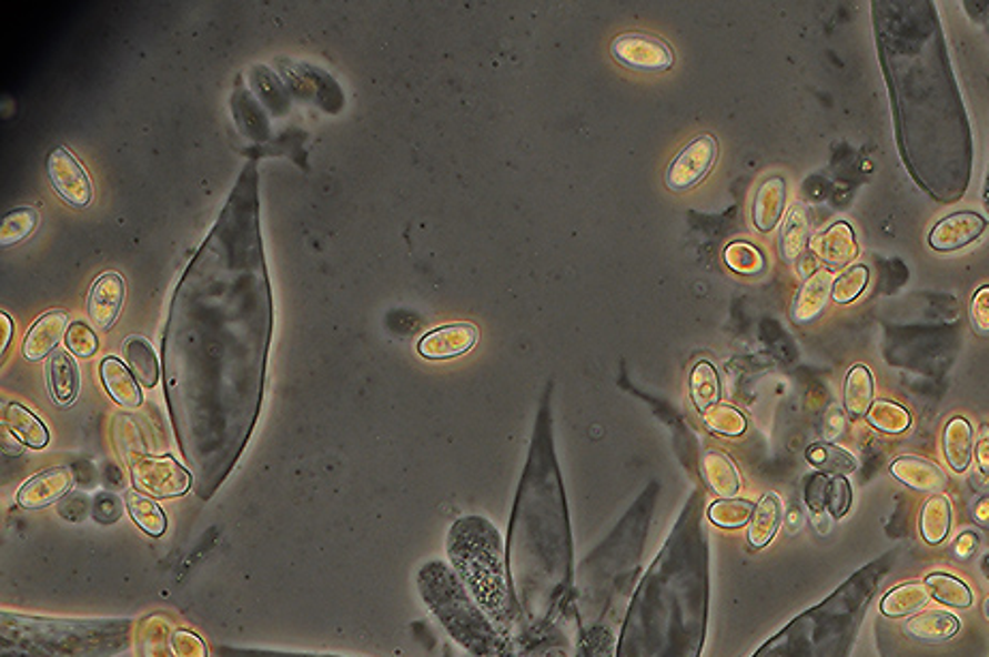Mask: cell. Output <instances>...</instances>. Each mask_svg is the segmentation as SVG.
<instances>
[{
	"label": "cell",
	"mask_w": 989,
	"mask_h": 657,
	"mask_svg": "<svg viewBox=\"0 0 989 657\" xmlns=\"http://www.w3.org/2000/svg\"><path fill=\"white\" fill-rule=\"evenodd\" d=\"M48 174L52 180V186L57 189V193L67 204H71L75 209L89 206L90 200H92V184H90L89 174L69 150L59 146L50 152Z\"/></svg>",
	"instance_id": "cell-13"
},
{
	"label": "cell",
	"mask_w": 989,
	"mask_h": 657,
	"mask_svg": "<svg viewBox=\"0 0 989 657\" xmlns=\"http://www.w3.org/2000/svg\"><path fill=\"white\" fill-rule=\"evenodd\" d=\"M926 585H928L931 598L938 599L945 606H951V608H970L972 606V599H975L972 592L968 589L966 583H961L951 574H942V572L929 574Z\"/></svg>",
	"instance_id": "cell-39"
},
{
	"label": "cell",
	"mask_w": 989,
	"mask_h": 657,
	"mask_svg": "<svg viewBox=\"0 0 989 657\" xmlns=\"http://www.w3.org/2000/svg\"><path fill=\"white\" fill-rule=\"evenodd\" d=\"M784 206H786V180L781 176L763 180L751 206V219L756 230L765 234L774 232L784 216Z\"/></svg>",
	"instance_id": "cell-22"
},
{
	"label": "cell",
	"mask_w": 989,
	"mask_h": 657,
	"mask_svg": "<svg viewBox=\"0 0 989 657\" xmlns=\"http://www.w3.org/2000/svg\"><path fill=\"white\" fill-rule=\"evenodd\" d=\"M852 506V486L844 476H834L829 482V495H827V509L834 518H844Z\"/></svg>",
	"instance_id": "cell-49"
},
{
	"label": "cell",
	"mask_w": 989,
	"mask_h": 657,
	"mask_svg": "<svg viewBox=\"0 0 989 657\" xmlns=\"http://www.w3.org/2000/svg\"><path fill=\"white\" fill-rule=\"evenodd\" d=\"M809 246L808 209L804 204H793L786 212L781 234H779V253L786 262H797Z\"/></svg>",
	"instance_id": "cell-28"
},
{
	"label": "cell",
	"mask_w": 989,
	"mask_h": 657,
	"mask_svg": "<svg viewBox=\"0 0 989 657\" xmlns=\"http://www.w3.org/2000/svg\"><path fill=\"white\" fill-rule=\"evenodd\" d=\"M703 418H705V424L709 426V431L719 433V435H726V437L744 435L746 428H748L746 416L739 410L730 407V405H716V407L707 410L703 414Z\"/></svg>",
	"instance_id": "cell-45"
},
{
	"label": "cell",
	"mask_w": 989,
	"mask_h": 657,
	"mask_svg": "<svg viewBox=\"0 0 989 657\" xmlns=\"http://www.w3.org/2000/svg\"><path fill=\"white\" fill-rule=\"evenodd\" d=\"M904 634L917 643L938 645L958 636L961 621L947 610H924L904 624Z\"/></svg>",
	"instance_id": "cell-21"
},
{
	"label": "cell",
	"mask_w": 989,
	"mask_h": 657,
	"mask_svg": "<svg viewBox=\"0 0 989 657\" xmlns=\"http://www.w3.org/2000/svg\"><path fill=\"white\" fill-rule=\"evenodd\" d=\"M73 486V474L67 467H52L27 479L18 491V504L22 508H48L62 499Z\"/></svg>",
	"instance_id": "cell-16"
},
{
	"label": "cell",
	"mask_w": 989,
	"mask_h": 657,
	"mask_svg": "<svg viewBox=\"0 0 989 657\" xmlns=\"http://www.w3.org/2000/svg\"><path fill=\"white\" fill-rule=\"evenodd\" d=\"M871 405H874V377L866 364H855L846 375L844 407L850 418H864L868 416Z\"/></svg>",
	"instance_id": "cell-31"
},
{
	"label": "cell",
	"mask_w": 989,
	"mask_h": 657,
	"mask_svg": "<svg viewBox=\"0 0 989 657\" xmlns=\"http://www.w3.org/2000/svg\"><path fill=\"white\" fill-rule=\"evenodd\" d=\"M929 594L926 583H904L894 587L880 599V613L889 619H901L919 613L924 606H928Z\"/></svg>",
	"instance_id": "cell-29"
},
{
	"label": "cell",
	"mask_w": 989,
	"mask_h": 657,
	"mask_svg": "<svg viewBox=\"0 0 989 657\" xmlns=\"http://www.w3.org/2000/svg\"><path fill=\"white\" fill-rule=\"evenodd\" d=\"M724 262H726V266L733 270V272H737V274H746V276L760 274V272L765 270V255H763L754 244L744 242V240L730 242V244L726 246V251H724Z\"/></svg>",
	"instance_id": "cell-43"
},
{
	"label": "cell",
	"mask_w": 989,
	"mask_h": 657,
	"mask_svg": "<svg viewBox=\"0 0 989 657\" xmlns=\"http://www.w3.org/2000/svg\"><path fill=\"white\" fill-rule=\"evenodd\" d=\"M968 317L977 336H989V285L981 287L970 300Z\"/></svg>",
	"instance_id": "cell-52"
},
{
	"label": "cell",
	"mask_w": 989,
	"mask_h": 657,
	"mask_svg": "<svg viewBox=\"0 0 989 657\" xmlns=\"http://www.w3.org/2000/svg\"><path fill=\"white\" fill-rule=\"evenodd\" d=\"M806 458H808L809 465H814L820 474L831 476V478L834 476L846 478L848 474H855L859 467L857 458L850 452L838 448L834 444H811L806 452Z\"/></svg>",
	"instance_id": "cell-37"
},
{
	"label": "cell",
	"mask_w": 989,
	"mask_h": 657,
	"mask_svg": "<svg viewBox=\"0 0 989 657\" xmlns=\"http://www.w3.org/2000/svg\"><path fill=\"white\" fill-rule=\"evenodd\" d=\"M219 657H341L329 654H302V651H281V649H262V647H234L221 645L216 649Z\"/></svg>",
	"instance_id": "cell-51"
},
{
	"label": "cell",
	"mask_w": 989,
	"mask_h": 657,
	"mask_svg": "<svg viewBox=\"0 0 989 657\" xmlns=\"http://www.w3.org/2000/svg\"><path fill=\"white\" fill-rule=\"evenodd\" d=\"M37 223H39L37 210H11L9 214L2 216V223H0V246L7 249V246H13V244L29 239L30 234L37 230Z\"/></svg>",
	"instance_id": "cell-41"
},
{
	"label": "cell",
	"mask_w": 989,
	"mask_h": 657,
	"mask_svg": "<svg viewBox=\"0 0 989 657\" xmlns=\"http://www.w3.org/2000/svg\"><path fill=\"white\" fill-rule=\"evenodd\" d=\"M901 46L906 54L898 43V64H891V69H898L894 78L898 97L901 154L912 146L917 129H924V124L949 127L959 140L970 144L968 122L959 103V90L953 82L949 60L945 57L942 30H938V24L931 30L928 59L915 57L912 43L906 48V43L901 41Z\"/></svg>",
	"instance_id": "cell-5"
},
{
	"label": "cell",
	"mask_w": 989,
	"mask_h": 657,
	"mask_svg": "<svg viewBox=\"0 0 989 657\" xmlns=\"http://www.w3.org/2000/svg\"><path fill=\"white\" fill-rule=\"evenodd\" d=\"M975 454H977L979 469L983 472L986 478H989V426H981V433H979V439H977V449H975Z\"/></svg>",
	"instance_id": "cell-54"
},
{
	"label": "cell",
	"mask_w": 989,
	"mask_h": 657,
	"mask_svg": "<svg viewBox=\"0 0 989 657\" xmlns=\"http://www.w3.org/2000/svg\"><path fill=\"white\" fill-rule=\"evenodd\" d=\"M452 568L497 626H508L512 615L508 559L499 532L482 516L458 518L448 534Z\"/></svg>",
	"instance_id": "cell-7"
},
{
	"label": "cell",
	"mask_w": 989,
	"mask_h": 657,
	"mask_svg": "<svg viewBox=\"0 0 989 657\" xmlns=\"http://www.w3.org/2000/svg\"><path fill=\"white\" fill-rule=\"evenodd\" d=\"M131 463V478L135 488L152 497H180L193 488V476L172 456H149L138 452Z\"/></svg>",
	"instance_id": "cell-9"
},
{
	"label": "cell",
	"mask_w": 989,
	"mask_h": 657,
	"mask_svg": "<svg viewBox=\"0 0 989 657\" xmlns=\"http://www.w3.org/2000/svg\"><path fill=\"white\" fill-rule=\"evenodd\" d=\"M69 332V315L62 311H50L46 315H41L32 328L29 330L27 338H24V356L30 362H39V360L54 354L57 345L62 341V336H67Z\"/></svg>",
	"instance_id": "cell-20"
},
{
	"label": "cell",
	"mask_w": 989,
	"mask_h": 657,
	"mask_svg": "<svg viewBox=\"0 0 989 657\" xmlns=\"http://www.w3.org/2000/svg\"><path fill=\"white\" fill-rule=\"evenodd\" d=\"M509 589L529 629L553 624L574 580L566 497L553 467H529L509 520Z\"/></svg>",
	"instance_id": "cell-3"
},
{
	"label": "cell",
	"mask_w": 989,
	"mask_h": 657,
	"mask_svg": "<svg viewBox=\"0 0 989 657\" xmlns=\"http://www.w3.org/2000/svg\"><path fill=\"white\" fill-rule=\"evenodd\" d=\"M703 472H705V478L709 482L712 491L719 497L730 499V497H735L739 493V488H741L739 472H737L735 463L726 454L707 452L703 456Z\"/></svg>",
	"instance_id": "cell-33"
},
{
	"label": "cell",
	"mask_w": 989,
	"mask_h": 657,
	"mask_svg": "<svg viewBox=\"0 0 989 657\" xmlns=\"http://www.w3.org/2000/svg\"><path fill=\"white\" fill-rule=\"evenodd\" d=\"M718 140L709 133H703L688 142L682 152L670 161L666 170V186L670 191H688L696 186L714 170L718 161Z\"/></svg>",
	"instance_id": "cell-11"
},
{
	"label": "cell",
	"mask_w": 989,
	"mask_h": 657,
	"mask_svg": "<svg viewBox=\"0 0 989 657\" xmlns=\"http://www.w3.org/2000/svg\"><path fill=\"white\" fill-rule=\"evenodd\" d=\"M647 514H643L640 502L636 504V508L629 512L628 518L619 523V527L615 529V534L610 536L608 542H604L602 550L596 553V557H592V562L587 559L585 564H596L598 574H606V578L613 574L610 569H615V574L622 568H626L628 559H634L638 550H643V542L647 534Z\"/></svg>",
	"instance_id": "cell-10"
},
{
	"label": "cell",
	"mask_w": 989,
	"mask_h": 657,
	"mask_svg": "<svg viewBox=\"0 0 989 657\" xmlns=\"http://www.w3.org/2000/svg\"><path fill=\"white\" fill-rule=\"evenodd\" d=\"M898 564L889 550L848 576L838 589L795 617L751 657H850L869 604Z\"/></svg>",
	"instance_id": "cell-4"
},
{
	"label": "cell",
	"mask_w": 989,
	"mask_h": 657,
	"mask_svg": "<svg viewBox=\"0 0 989 657\" xmlns=\"http://www.w3.org/2000/svg\"><path fill=\"white\" fill-rule=\"evenodd\" d=\"M4 422L9 426V431L13 433V437L18 442H22L24 446L32 449H41L48 446L50 442V433L46 428V424L37 418L27 407L11 403L4 410Z\"/></svg>",
	"instance_id": "cell-32"
},
{
	"label": "cell",
	"mask_w": 989,
	"mask_h": 657,
	"mask_svg": "<svg viewBox=\"0 0 989 657\" xmlns=\"http://www.w3.org/2000/svg\"><path fill=\"white\" fill-rule=\"evenodd\" d=\"M977 518L981 520V523H988L989 520V499L986 502H981L979 504V508H977Z\"/></svg>",
	"instance_id": "cell-57"
},
{
	"label": "cell",
	"mask_w": 989,
	"mask_h": 657,
	"mask_svg": "<svg viewBox=\"0 0 989 657\" xmlns=\"http://www.w3.org/2000/svg\"><path fill=\"white\" fill-rule=\"evenodd\" d=\"M610 54L619 64L643 73L666 71L675 62L670 46L659 37H652L645 32L619 34L610 46Z\"/></svg>",
	"instance_id": "cell-12"
},
{
	"label": "cell",
	"mask_w": 989,
	"mask_h": 657,
	"mask_svg": "<svg viewBox=\"0 0 989 657\" xmlns=\"http://www.w3.org/2000/svg\"><path fill=\"white\" fill-rule=\"evenodd\" d=\"M170 647H172V656L174 657H209L206 643L200 636H195L193 631H186V629H176L172 634Z\"/></svg>",
	"instance_id": "cell-50"
},
{
	"label": "cell",
	"mask_w": 989,
	"mask_h": 657,
	"mask_svg": "<svg viewBox=\"0 0 989 657\" xmlns=\"http://www.w3.org/2000/svg\"><path fill=\"white\" fill-rule=\"evenodd\" d=\"M253 89L258 92V97L264 101V105L269 108L274 117H283L290 108V94L283 89L281 80L270 71L269 67H255L253 75H251Z\"/></svg>",
	"instance_id": "cell-40"
},
{
	"label": "cell",
	"mask_w": 989,
	"mask_h": 657,
	"mask_svg": "<svg viewBox=\"0 0 989 657\" xmlns=\"http://www.w3.org/2000/svg\"><path fill=\"white\" fill-rule=\"evenodd\" d=\"M986 562H988V564H989V557H988V559H986ZM986 574H988V578H989V572H986Z\"/></svg>",
	"instance_id": "cell-59"
},
{
	"label": "cell",
	"mask_w": 989,
	"mask_h": 657,
	"mask_svg": "<svg viewBox=\"0 0 989 657\" xmlns=\"http://www.w3.org/2000/svg\"><path fill=\"white\" fill-rule=\"evenodd\" d=\"M868 422L882 433L898 435L910 426V414L904 407H899L898 403L885 398V401H874V405L869 407Z\"/></svg>",
	"instance_id": "cell-42"
},
{
	"label": "cell",
	"mask_w": 989,
	"mask_h": 657,
	"mask_svg": "<svg viewBox=\"0 0 989 657\" xmlns=\"http://www.w3.org/2000/svg\"><path fill=\"white\" fill-rule=\"evenodd\" d=\"M127 508L131 518L135 520V525L140 529H144L152 538H159L165 534L168 529V518L163 514V509L159 508L152 499L142 493H127Z\"/></svg>",
	"instance_id": "cell-38"
},
{
	"label": "cell",
	"mask_w": 989,
	"mask_h": 657,
	"mask_svg": "<svg viewBox=\"0 0 989 657\" xmlns=\"http://www.w3.org/2000/svg\"><path fill=\"white\" fill-rule=\"evenodd\" d=\"M258 189L249 163L180 279L163 336L168 407L202 502L236 467L262 410L274 317Z\"/></svg>",
	"instance_id": "cell-1"
},
{
	"label": "cell",
	"mask_w": 989,
	"mask_h": 657,
	"mask_svg": "<svg viewBox=\"0 0 989 657\" xmlns=\"http://www.w3.org/2000/svg\"><path fill=\"white\" fill-rule=\"evenodd\" d=\"M101 382L110 396L127 410H135L142 405V392L135 375L119 358H105L101 362Z\"/></svg>",
	"instance_id": "cell-25"
},
{
	"label": "cell",
	"mask_w": 989,
	"mask_h": 657,
	"mask_svg": "<svg viewBox=\"0 0 989 657\" xmlns=\"http://www.w3.org/2000/svg\"><path fill=\"white\" fill-rule=\"evenodd\" d=\"M834 283H836V276L831 270H814L793 302V309H790L793 322L795 324L814 322L825 311L827 302L831 299Z\"/></svg>",
	"instance_id": "cell-19"
},
{
	"label": "cell",
	"mask_w": 989,
	"mask_h": 657,
	"mask_svg": "<svg viewBox=\"0 0 989 657\" xmlns=\"http://www.w3.org/2000/svg\"><path fill=\"white\" fill-rule=\"evenodd\" d=\"M829 482L831 478L816 472L814 476H809L806 482V504L811 512L820 514L827 509V495H829Z\"/></svg>",
	"instance_id": "cell-53"
},
{
	"label": "cell",
	"mask_w": 989,
	"mask_h": 657,
	"mask_svg": "<svg viewBox=\"0 0 989 657\" xmlns=\"http://www.w3.org/2000/svg\"><path fill=\"white\" fill-rule=\"evenodd\" d=\"M942 449L949 467L956 474H963L972 463V449H975V435L970 422L961 416L949 420L942 435Z\"/></svg>",
	"instance_id": "cell-26"
},
{
	"label": "cell",
	"mask_w": 989,
	"mask_h": 657,
	"mask_svg": "<svg viewBox=\"0 0 989 657\" xmlns=\"http://www.w3.org/2000/svg\"><path fill=\"white\" fill-rule=\"evenodd\" d=\"M131 619L0 615V657H114L131 647Z\"/></svg>",
	"instance_id": "cell-6"
},
{
	"label": "cell",
	"mask_w": 989,
	"mask_h": 657,
	"mask_svg": "<svg viewBox=\"0 0 989 657\" xmlns=\"http://www.w3.org/2000/svg\"><path fill=\"white\" fill-rule=\"evenodd\" d=\"M977 546H979V539H977V534H970V532H966V534H961L958 539V544H956V553H958L959 557H970L975 550H977Z\"/></svg>",
	"instance_id": "cell-55"
},
{
	"label": "cell",
	"mask_w": 989,
	"mask_h": 657,
	"mask_svg": "<svg viewBox=\"0 0 989 657\" xmlns=\"http://www.w3.org/2000/svg\"><path fill=\"white\" fill-rule=\"evenodd\" d=\"M122 302H124V281L117 272H105L101 274L89 296V317L90 322L99 330H110L117 320H119L120 311H122Z\"/></svg>",
	"instance_id": "cell-17"
},
{
	"label": "cell",
	"mask_w": 989,
	"mask_h": 657,
	"mask_svg": "<svg viewBox=\"0 0 989 657\" xmlns=\"http://www.w3.org/2000/svg\"><path fill=\"white\" fill-rule=\"evenodd\" d=\"M418 592L442 628L472 656L493 657L499 651L493 621L448 564H424L418 572Z\"/></svg>",
	"instance_id": "cell-8"
},
{
	"label": "cell",
	"mask_w": 989,
	"mask_h": 657,
	"mask_svg": "<svg viewBox=\"0 0 989 657\" xmlns=\"http://www.w3.org/2000/svg\"><path fill=\"white\" fill-rule=\"evenodd\" d=\"M781 514L784 508L778 493L763 495V499L754 506V514L749 518L748 542L754 548H765L776 538L781 525Z\"/></svg>",
	"instance_id": "cell-27"
},
{
	"label": "cell",
	"mask_w": 989,
	"mask_h": 657,
	"mask_svg": "<svg viewBox=\"0 0 989 657\" xmlns=\"http://www.w3.org/2000/svg\"><path fill=\"white\" fill-rule=\"evenodd\" d=\"M478 343V328L472 324H450L426 332L418 343V354L426 360H448L472 352Z\"/></svg>",
	"instance_id": "cell-15"
},
{
	"label": "cell",
	"mask_w": 989,
	"mask_h": 657,
	"mask_svg": "<svg viewBox=\"0 0 989 657\" xmlns=\"http://www.w3.org/2000/svg\"><path fill=\"white\" fill-rule=\"evenodd\" d=\"M891 474L906 486L921 493L940 495V491L947 486V476L942 474V469L928 458L919 456H899L891 463Z\"/></svg>",
	"instance_id": "cell-23"
},
{
	"label": "cell",
	"mask_w": 989,
	"mask_h": 657,
	"mask_svg": "<svg viewBox=\"0 0 989 657\" xmlns=\"http://www.w3.org/2000/svg\"><path fill=\"white\" fill-rule=\"evenodd\" d=\"M986 228L988 221L979 212H953L934 225V230L929 232V246L938 253L958 251L979 239Z\"/></svg>",
	"instance_id": "cell-14"
},
{
	"label": "cell",
	"mask_w": 989,
	"mask_h": 657,
	"mask_svg": "<svg viewBox=\"0 0 989 657\" xmlns=\"http://www.w3.org/2000/svg\"><path fill=\"white\" fill-rule=\"evenodd\" d=\"M64 343H67V350L80 358H90L99 350L97 334L89 326H84L82 322H75L69 326Z\"/></svg>",
	"instance_id": "cell-48"
},
{
	"label": "cell",
	"mask_w": 989,
	"mask_h": 657,
	"mask_svg": "<svg viewBox=\"0 0 989 657\" xmlns=\"http://www.w3.org/2000/svg\"><path fill=\"white\" fill-rule=\"evenodd\" d=\"M232 108H234L236 124H239L240 131L244 135H249L251 140H258V142L269 140V120H266V114L260 108V103L246 90L239 89L234 92Z\"/></svg>",
	"instance_id": "cell-36"
},
{
	"label": "cell",
	"mask_w": 989,
	"mask_h": 657,
	"mask_svg": "<svg viewBox=\"0 0 989 657\" xmlns=\"http://www.w3.org/2000/svg\"><path fill=\"white\" fill-rule=\"evenodd\" d=\"M754 514V504H749L746 499H721L718 504L707 508V516L714 525L726 527V529H737L749 523Z\"/></svg>",
	"instance_id": "cell-44"
},
{
	"label": "cell",
	"mask_w": 989,
	"mask_h": 657,
	"mask_svg": "<svg viewBox=\"0 0 989 657\" xmlns=\"http://www.w3.org/2000/svg\"><path fill=\"white\" fill-rule=\"evenodd\" d=\"M951 502L945 495H931L919 516V532L928 544H942L951 529Z\"/></svg>",
	"instance_id": "cell-35"
},
{
	"label": "cell",
	"mask_w": 989,
	"mask_h": 657,
	"mask_svg": "<svg viewBox=\"0 0 989 657\" xmlns=\"http://www.w3.org/2000/svg\"><path fill=\"white\" fill-rule=\"evenodd\" d=\"M809 249L820 262L829 264L831 269L848 266L859 255V244L855 239V232L846 221H838L831 228H827L825 232L816 234L814 239L809 240Z\"/></svg>",
	"instance_id": "cell-18"
},
{
	"label": "cell",
	"mask_w": 989,
	"mask_h": 657,
	"mask_svg": "<svg viewBox=\"0 0 989 657\" xmlns=\"http://www.w3.org/2000/svg\"><path fill=\"white\" fill-rule=\"evenodd\" d=\"M300 69H302L304 78L309 80L313 99H317L320 105L326 108L329 112H336L343 105V94L339 87L330 80L329 73L313 69V67H304V64H300Z\"/></svg>",
	"instance_id": "cell-46"
},
{
	"label": "cell",
	"mask_w": 989,
	"mask_h": 657,
	"mask_svg": "<svg viewBox=\"0 0 989 657\" xmlns=\"http://www.w3.org/2000/svg\"><path fill=\"white\" fill-rule=\"evenodd\" d=\"M707 506L696 493L629 602L617 657H700L709 619Z\"/></svg>",
	"instance_id": "cell-2"
},
{
	"label": "cell",
	"mask_w": 989,
	"mask_h": 657,
	"mask_svg": "<svg viewBox=\"0 0 989 657\" xmlns=\"http://www.w3.org/2000/svg\"><path fill=\"white\" fill-rule=\"evenodd\" d=\"M122 356L131 373L135 375L138 384L154 388L159 382V362L152 352V345L144 336H127L122 343Z\"/></svg>",
	"instance_id": "cell-30"
},
{
	"label": "cell",
	"mask_w": 989,
	"mask_h": 657,
	"mask_svg": "<svg viewBox=\"0 0 989 657\" xmlns=\"http://www.w3.org/2000/svg\"><path fill=\"white\" fill-rule=\"evenodd\" d=\"M46 377H48V390H50L54 403L60 407L73 405V401L78 398V392H80V375H78L75 362L67 352L59 350L50 356V362L46 366Z\"/></svg>",
	"instance_id": "cell-24"
},
{
	"label": "cell",
	"mask_w": 989,
	"mask_h": 657,
	"mask_svg": "<svg viewBox=\"0 0 989 657\" xmlns=\"http://www.w3.org/2000/svg\"><path fill=\"white\" fill-rule=\"evenodd\" d=\"M689 396H692V403L696 405V410H698L700 414H705L707 410H712V407L719 405L721 386H719L718 371H716V366H714L712 362L703 360V362H698V364L692 368V375H689Z\"/></svg>",
	"instance_id": "cell-34"
},
{
	"label": "cell",
	"mask_w": 989,
	"mask_h": 657,
	"mask_svg": "<svg viewBox=\"0 0 989 657\" xmlns=\"http://www.w3.org/2000/svg\"><path fill=\"white\" fill-rule=\"evenodd\" d=\"M0 324H2V343H0V352H4L7 345H9V341H11V334H13V322H11V317H9L7 313H0Z\"/></svg>",
	"instance_id": "cell-56"
},
{
	"label": "cell",
	"mask_w": 989,
	"mask_h": 657,
	"mask_svg": "<svg viewBox=\"0 0 989 657\" xmlns=\"http://www.w3.org/2000/svg\"><path fill=\"white\" fill-rule=\"evenodd\" d=\"M983 608H986V615H988V619H989V598L986 599V606H983Z\"/></svg>",
	"instance_id": "cell-58"
},
{
	"label": "cell",
	"mask_w": 989,
	"mask_h": 657,
	"mask_svg": "<svg viewBox=\"0 0 989 657\" xmlns=\"http://www.w3.org/2000/svg\"><path fill=\"white\" fill-rule=\"evenodd\" d=\"M868 266H852L836 279L831 299L836 300L838 304H848L864 294V290L868 287Z\"/></svg>",
	"instance_id": "cell-47"
}]
</instances>
